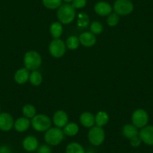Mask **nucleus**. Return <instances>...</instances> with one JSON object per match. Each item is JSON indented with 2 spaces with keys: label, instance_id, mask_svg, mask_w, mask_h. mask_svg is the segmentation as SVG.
<instances>
[{
  "label": "nucleus",
  "instance_id": "1",
  "mask_svg": "<svg viewBox=\"0 0 153 153\" xmlns=\"http://www.w3.org/2000/svg\"><path fill=\"white\" fill-rule=\"evenodd\" d=\"M76 11L70 4H64L59 8L57 11V18L63 24H69L75 18Z\"/></svg>",
  "mask_w": 153,
  "mask_h": 153
},
{
  "label": "nucleus",
  "instance_id": "2",
  "mask_svg": "<svg viewBox=\"0 0 153 153\" xmlns=\"http://www.w3.org/2000/svg\"><path fill=\"white\" fill-rule=\"evenodd\" d=\"M63 139H64V133L59 128H50L45 132V140L49 146L59 145L61 143Z\"/></svg>",
  "mask_w": 153,
  "mask_h": 153
},
{
  "label": "nucleus",
  "instance_id": "3",
  "mask_svg": "<svg viewBox=\"0 0 153 153\" xmlns=\"http://www.w3.org/2000/svg\"><path fill=\"white\" fill-rule=\"evenodd\" d=\"M23 62L28 70L35 71L42 65V56L36 51H29L25 54Z\"/></svg>",
  "mask_w": 153,
  "mask_h": 153
},
{
  "label": "nucleus",
  "instance_id": "4",
  "mask_svg": "<svg viewBox=\"0 0 153 153\" xmlns=\"http://www.w3.org/2000/svg\"><path fill=\"white\" fill-rule=\"evenodd\" d=\"M51 123L50 117L45 114L35 115L31 121V125L37 131H46L51 128Z\"/></svg>",
  "mask_w": 153,
  "mask_h": 153
},
{
  "label": "nucleus",
  "instance_id": "5",
  "mask_svg": "<svg viewBox=\"0 0 153 153\" xmlns=\"http://www.w3.org/2000/svg\"><path fill=\"white\" fill-rule=\"evenodd\" d=\"M88 139L91 144L93 146L101 145L105 139V133L102 127L99 126H93L91 128L88 133Z\"/></svg>",
  "mask_w": 153,
  "mask_h": 153
},
{
  "label": "nucleus",
  "instance_id": "6",
  "mask_svg": "<svg viewBox=\"0 0 153 153\" xmlns=\"http://www.w3.org/2000/svg\"><path fill=\"white\" fill-rule=\"evenodd\" d=\"M132 123L137 128L145 127L149 122V115L146 110L143 109H137L132 114Z\"/></svg>",
  "mask_w": 153,
  "mask_h": 153
},
{
  "label": "nucleus",
  "instance_id": "7",
  "mask_svg": "<svg viewBox=\"0 0 153 153\" xmlns=\"http://www.w3.org/2000/svg\"><path fill=\"white\" fill-rule=\"evenodd\" d=\"M113 9L119 15H128L133 11L134 5L131 0H117Z\"/></svg>",
  "mask_w": 153,
  "mask_h": 153
},
{
  "label": "nucleus",
  "instance_id": "8",
  "mask_svg": "<svg viewBox=\"0 0 153 153\" xmlns=\"http://www.w3.org/2000/svg\"><path fill=\"white\" fill-rule=\"evenodd\" d=\"M66 51V45L62 40L57 38L51 42L49 46V51L51 56L55 58H59L65 54Z\"/></svg>",
  "mask_w": 153,
  "mask_h": 153
},
{
  "label": "nucleus",
  "instance_id": "9",
  "mask_svg": "<svg viewBox=\"0 0 153 153\" xmlns=\"http://www.w3.org/2000/svg\"><path fill=\"white\" fill-rule=\"evenodd\" d=\"M14 120L8 113H0V130L2 131H9L14 127Z\"/></svg>",
  "mask_w": 153,
  "mask_h": 153
},
{
  "label": "nucleus",
  "instance_id": "10",
  "mask_svg": "<svg viewBox=\"0 0 153 153\" xmlns=\"http://www.w3.org/2000/svg\"><path fill=\"white\" fill-rule=\"evenodd\" d=\"M139 136L143 143L153 146V126H146L139 132Z\"/></svg>",
  "mask_w": 153,
  "mask_h": 153
},
{
  "label": "nucleus",
  "instance_id": "11",
  "mask_svg": "<svg viewBox=\"0 0 153 153\" xmlns=\"http://www.w3.org/2000/svg\"><path fill=\"white\" fill-rule=\"evenodd\" d=\"M68 117L64 110H58L53 117V122L57 128H64L68 124Z\"/></svg>",
  "mask_w": 153,
  "mask_h": 153
},
{
  "label": "nucleus",
  "instance_id": "12",
  "mask_svg": "<svg viewBox=\"0 0 153 153\" xmlns=\"http://www.w3.org/2000/svg\"><path fill=\"white\" fill-rule=\"evenodd\" d=\"M78 38L80 43L86 48H90L96 43V37L92 32H83Z\"/></svg>",
  "mask_w": 153,
  "mask_h": 153
},
{
  "label": "nucleus",
  "instance_id": "13",
  "mask_svg": "<svg viewBox=\"0 0 153 153\" xmlns=\"http://www.w3.org/2000/svg\"><path fill=\"white\" fill-rule=\"evenodd\" d=\"M23 147L26 151L32 152L38 148V141L34 136H27L23 140Z\"/></svg>",
  "mask_w": 153,
  "mask_h": 153
},
{
  "label": "nucleus",
  "instance_id": "14",
  "mask_svg": "<svg viewBox=\"0 0 153 153\" xmlns=\"http://www.w3.org/2000/svg\"><path fill=\"white\" fill-rule=\"evenodd\" d=\"M14 80L18 84H25L29 80V70L26 68L18 69L14 74Z\"/></svg>",
  "mask_w": 153,
  "mask_h": 153
},
{
  "label": "nucleus",
  "instance_id": "15",
  "mask_svg": "<svg viewBox=\"0 0 153 153\" xmlns=\"http://www.w3.org/2000/svg\"><path fill=\"white\" fill-rule=\"evenodd\" d=\"M95 11L100 16H107L111 14L112 7L105 2H99L95 5Z\"/></svg>",
  "mask_w": 153,
  "mask_h": 153
},
{
  "label": "nucleus",
  "instance_id": "16",
  "mask_svg": "<svg viewBox=\"0 0 153 153\" xmlns=\"http://www.w3.org/2000/svg\"><path fill=\"white\" fill-rule=\"evenodd\" d=\"M31 122L26 117H20L14 123V127L17 131L24 132L29 128Z\"/></svg>",
  "mask_w": 153,
  "mask_h": 153
},
{
  "label": "nucleus",
  "instance_id": "17",
  "mask_svg": "<svg viewBox=\"0 0 153 153\" xmlns=\"http://www.w3.org/2000/svg\"><path fill=\"white\" fill-rule=\"evenodd\" d=\"M80 122L84 127L92 128L95 123V117L92 113L89 112H84L80 115Z\"/></svg>",
  "mask_w": 153,
  "mask_h": 153
},
{
  "label": "nucleus",
  "instance_id": "18",
  "mask_svg": "<svg viewBox=\"0 0 153 153\" xmlns=\"http://www.w3.org/2000/svg\"><path fill=\"white\" fill-rule=\"evenodd\" d=\"M123 134L128 139H131L134 137L137 136L139 134V131L137 130V128L135 127L134 125L128 124L123 127Z\"/></svg>",
  "mask_w": 153,
  "mask_h": 153
},
{
  "label": "nucleus",
  "instance_id": "19",
  "mask_svg": "<svg viewBox=\"0 0 153 153\" xmlns=\"http://www.w3.org/2000/svg\"><path fill=\"white\" fill-rule=\"evenodd\" d=\"M50 32H51V35H52L54 39L59 38V37L61 36L63 32L62 26L59 22L53 23L51 24V27H50Z\"/></svg>",
  "mask_w": 153,
  "mask_h": 153
},
{
  "label": "nucleus",
  "instance_id": "20",
  "mask_svg": "<svg viewBox=\"0 0 153 153\" xmlns=\"http://www.w3.org/2000/svg\"><path fill=\"white\" fill-rule=\"evenodd\" d=\"M95 120L97 126L103 127L108 123L109 116L105 111H99L95 117Z\"/></svg>",
  "mask_w": 153,
  "mask_h": 153
},
{
  "label": "nucleus",
  "instance_id": "21",
  "mask_svg": "<svg viewBox=\"0 0 153 153\" xmlns=\"http://www.w3.org/2000/svg\"><path fill=\"white\" fill-rule=\"evenodd\" d=\"M63 133L67 136H75L79 131L78 126L74 123H68L63 128Z\"/></svg>",
  "mask_w": 153,
  "mask_h": 153
},
{
  "label": "nucleus",
  "instance_id": "22",
  "mask_svg": "<svg viewBox=\"0 0 153 153\" xmlns=\"http://www.w3.org/2000/svg\"><path fill=\"white\" fill-rule=\"evenodd\" d=\"M84 148L83 146L80 145V143L76 142H73L69 143L66 146L65 153H85Z\"/></svg>",
  "mask_w": 153,
  "mask_h": 153
},
{
  "label": "nucleus",
  "instance_id": "23",
  "mask_svg": "<svg viewBox=\"0 0 153 153\" xmlns=\"http://www.w3.org/2000/svg\"><path fill=\"white\" fill-rule=\"evenodd\" d=\"M42 75L38 71H33L32 73L29 74V81L33 86H38L42 84Z\"/></svg>",
  "mask_w": 153,
  "mask_h": 153
},
{
  "label": "nucleus",
  "instance_id": "24",
  "mask_svg": "<svg viewBox=\"0 0 153 153\" xmlns=\"http://www.w3.org/2000/svg\"><path fill=\"white\" fill-rule=\"evenodd\" d=\"M23 114L28 119H32L36 115V109L32 104H26L23 107Z\"/></svg>",
  "mask_w": 153,
  "mask_h": 153
},
{
  "label": "nucleus",
  "instance_id": "25",
  "mask_svg": "<svg viewBox=\"0 0 153 153\" xmlns=\"http://www.w3.org/2000/svg\"><path fill=\"white\" fill-rule=\"evenodd\" d=\"M79 45H80L79 38L74 35L70 36L66 40V47L70 50H76V48H78Z\"/></svg>",
  "mask_w": 153,
  "mask_h": 153
},
{
  "label": "nucleus",
  "instance_id": "26",
  "mask_svg": "<svg viewBox=\"0 0 153 153\" xmlns=\"http://www.w3.org/2000/svg\"><path fill=\"white\" fill-rule=\"evenodd\" d=\"M42 2L49 9H56L62 5V0H42Z\"/></svg>",
  "mask_w": 153,
  "mask_h": 153
},
{
  "label": "nucleus",
  "instance_id": "27",
  "mask_svg": "<svg viewBox=\"0 0 153 153\" xmlns=\"http://www.w3.org/2000/svg\"><path fill=\"white\" fill-rule=\"evenodd\" d=\"M90 30L92 33H93L94 35H98V34L101 33L103 32L104 27H103V25L100 22L94 21L91 24Z\"/></svg>",
  "mask_w": 153,
  "mask_h": 153
},
{
  "label": "nucleus",
  "instance_id": "28",
  "mask_svg": "<svg viewBox=\"0 0 153 153\" xmlns=\"http://www.w3.org/2000/svg\"><path fill=\"white\" fill-rule=\"evenodd\" d=\"M119 21H120V15L116 12L111 13V14H109L107 20V24L110 26H117L118 24Z\"/></svg>",
  "mask_w": 153,
  "mask_h": 153
},
{
  "label": "nucleus",
  "instance_id": "29",
  "mask_svg": "<svg viewBox=\"0 0 153 153\" xmlns=\"http://www.w3.org/2000/svg\"><path fill=\"white\" fill-rule=\"evenodd\" d=\"M86 0H73L72 1V6L75 9H80L86 6Z\"/></svg>",
  "mask_w": 153,
  "mask_h": 153
},
{
  "label": "nucleus",
  "instance_id": "30",
  "mask_svg": "<svg viewBox=\"0 0 153 153\" xmlns=\"http://www.w3.org/2000/svg\"><path fill=\"white\" fill-rule=\"evenodd\" d=\"M37 152L38 153H51L52 149L48 144H45V145H42L41 146H38Z\"/></svg>",
  "mask_w": 153,
  "mask_h": 153
},
{
  "label": "nucleus",
  "instance_id": "31",
  "mask_svg": "<svg viewBox=\"0 0 153 153\" xmlns=\"http://www.w3.org/2000/svg\"><path fill=\"white\" fill-rule=\"evenodd\" d=\"M141 143H142V140H141L139 134H138L137 136L130 139V144L133 147H138L140 145Z\"/></svg>",
  "mask_w": 153,
  "mask_h": 153
},
{
  "label": "nucleus",
  "instance_id": "32",
  "mask_svg": "<svg viewBox=\"0 0 153 153\" xmlns=\"http://www.w3.org/2000/svg\"><path fill=\"white\" fill-rule=\"evenodd\" d=\"M0 153H12L11 149L7 145L0 146Z\"/></svg>",
  "mask_w": 153,
  "mask_h": 153
},
{
  "label": "nucleus",
  "instance_id": "33",
  "mask_svg": "<svg viewBox=\"0 0 153 153\" xmlns=\"http://www.w3.org/2000/svg\"><path fill=\"white\" fill-rule=\"evenodd\" d=\"M63 1H65V2H67V3H69V2H72V1H73V0H63Z\"/></svg>",
  "mask_w": 153,
  "mask_h": 153
},
{
  "label": "nucleus",
  "instance_id": "34",
  "mask_svg": "<svg viewBox=\"0 0 153 153\" xmlns=\"http://www.w3.org/2000/svg\"><path fill=\"white\" fill-rule=\"evenodd\" d=\"M85 153H94V152H91V151H88V152H86Z\"/></svg>",
  "mask_w": 153,
  "mask_h": 153
},
{
  "label": "nucleus",
  "instance_id": "35",
  "mask_svg": "<svg viewBox=\"0 0 153 153\" xmlns=\"http://www.w3.org/2000/svg\"><path fill=\"white\" fill-rule=\"evenodd\" d=\"M0 111H1V107H0ZM0 113H1V112H0Z\"/></svg>",
  "mask_w": 153,
  "mask_h": 153
}]
</instances>
